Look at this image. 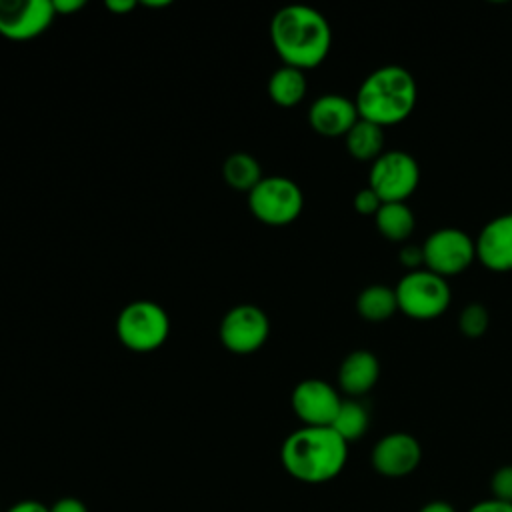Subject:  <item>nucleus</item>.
Wrapping results in <instances>:
<instances>
[{
	"instance_id": "nucleus-16",
	"label": "nucleus",
	"mask_w": 512,
	"mask_h": 512,
	"mask_svg": "<svg viewBox=\"0 0 512 512\" xmlns=\"http://www.w3.org/2000/svg\"><path fill=\"white\" fill-rule=\"evenodd\" d=\"M384 140V128L362 118H358V122L344 136L348 154L360 162L370 164L384 152Z\"/></svg>"
},
{
	"instance_id": "nucleus-9",
	"label": "nucleus",
	"mask_w": 512,
	"mask_h": 512,
	"mask_svg": "<svg viewBox=\"0 0 512 512\" xmlns=\"http://www.w3.org/2000/svg\"><path fill=\"white\" fill-rule=\"evenodd\" d=\"M270 334L266 312L254 304L230 308L220 322V340L232 354H252L264 346Z\"/></svg>"
},
{
	"instance_id": "nucleus-27",
	"label": "nucleus",
	"mask_w": 512,
	"mask_h": 512,
	"mask_svg": "<svg viewBox=\"0 0 512 512\" xmlns=\"http://www.w3.org/2000/svg\"><path fill=\"white\" fill-rule=\"evenodd\" d=\"M468 512H512V502H502L496 498H486L476 502Z\"/></svg>"
},
{
	"instance_id": "nucleus-25",
	"label": "nucleus",
	"mask_w": 512,
	"mask_h": 512,
	"mask_svg": "<svg viewBox=\"0 0 512 512\" xmlns=\"http://www.w3.org/2000/svg\"><path fill=\"white\" fill-rule=\"evenodd\" d=\"M398 260L404 268H408V272L418 270L420 264H424V254H422V246H414V244H406L400 248Z\"/></svg>"
},
{
	"instance_id": "nucleus-4",
	"label": "nucleus",
	"mask_w": 512,
	"mask_h": 512,
	"mask_svg": "<svg viewBox=\"0 0 512 512\" xmlns=\"http://www.w3.org/2000/svg\"><path fill=\"white\" fill-rule=\"evenodd\" d=\"M394 292L398 310L412 320H434L442 316L452 302L448 280L426 268L406 272L394 286Z\"/></svg>"
},
{
	"instance_id": "nucleus-5",
	"label": "nucleus",
	"mask_w": 512,
	"mask_h": 512,
	"mask_svg": "<svg viewBox=\"0 0 512 512\" xmlns=\"http://www.w3.org/2000/svg\"><path fill=\"white\" fill-rule=\"evenodd\" d=\"M168 334L170 318L152 300H134L116 318V336L132 352H152L166 342Z\"/></svg>"
},
{
	"instance_id": "nucleus-19",
	"label": "nucleus",
	"mask_w": 512,
	"mask_h": 512,
	"mask_svg": "<svg viewBox=\"0 0 512 512\" xmlns=\"http://www.w3.org/2000/svg\"><path fill=\"white\" fill-rule=\"evenodd\" d=\"M356 310L366 322H386L398 310V300L394 288L386 284L366 286L356 300Z\"/></svg>"
},
{
	"instance_id": "nucleus-14",
	"label": "nucleus",
	"mask_w": 512,
	"mask_h": 512,
	"mask_svg": "<svg viewBox=\"0 0 512 512\" xmlns=\"http://www.w3.org/2000/svg\"><path fill=\"white\" fill-rule=\"evenodd\" d=\"M358 118L360 116L354 100L342 94H322L312 102L308 110V122L312 130L328 138L346 136Z\"/></svg>"
},
{
	"instance_id": "nucleus-18",
	"label": "nucleus",
	"mask_w": 512,
	"mask_h": 512,
	"mask_svg": "<svg viewBox=\"0 0 512 512\" xmlns=\"http://www.w3.org/2000/svg\"><path fill=\"white\" fill-rule=\"evenodd\" d=\"M306 76L304 70L292 66H280L272 72L268 80V94L274 104L282 108H290L302 102L306 96Z\"/></svg>"
},
{
	"instance_id": "nucleus-13",
	"label": "nucleus",
	"mask_w": 512,
	"mask_h": 512,
	"mask_svg": "<svg viewBox=\"0 0 512 512\" xmlns=\"http://www.w3.org/2000/svg\"><path fill=\"white\" fill-rule=\"evenodd\" d=\"M476 242V258L492 272L512 270V212L484 224Z\"/></svg>"
},
{
	"instance_id": "nucleus-3",
	"label": "nucleus",
	"mask_w": 512,
	"mask_h": 512,
	"mask_svg": "<svg viewBox=\"0 0 512 512\" xmlns=\"http://www.w3.org/2000/svg\"><path fill=\"white\" fill-rule=\"evenodd\" d=\"M418 86L414 76L398 64H384L370 72L354 98L358 116L382 128L404 122L416 108Z\"/></svg>"
},
{
	"instance_id": "nucleus-29",
	"label": "nucleus",
	"mask_w": 512,
	"mask_h": 512,
	"mask_svg": "<svg viewBox=\"0 0 512 512\" xmlns=\"http://www.w3.org/2000/svg\"><path fill=\"white\" fill-rule=\"evenodd\" d=\"M84 6L82 0H54L52 8L56 14H72Z\"/></svg>"
},
{
	"instance_id": "nucleus-15",
	"label": "nucleus",
	"mask_w": 512,
	"mask_h": 512,
	"mask_svg": "<svg viewBox=\"0 0 512 512\" xmlns=\"http://www.w3.org/2000/svg\"><path fill=\"white\" fill-rule=\"evenodd\" d=\"M380 378V362L370 350H352L338 368V384L348 396L370 392Z\"/></svg>"
},
{
	"instance_id": "nucleus-2",
	"label": "nucleus",
	"mask_w": 512,
	"mask_h": 512,
	"mask_svg": "<svg viewBox=\"0 0 512 512\" xmlns=\"http://www.w3.org/2000/svg\"><path fill=\"white\" fill-rule=\"evenodd\" d=\"M284 470L304 482L322 484L336 478L348 460V444L330 426H302L280 448Z\"/></svg>"
},
{
	"instance_id": "nucleus-30",
	"label": "nucleus",
	"mask_w": 512,
	"mask_h": 512,
	"mask_svg": "<svg viewBox=\"0 0 512 512\" xmlns=\"http://www.w3.org/2000/svg\"><path fill=\"white\" fill-rule=\"evenodd\" d=\"M106 8L114 14H126L136 8V2L134 0H108Z\"/></svg>"
},
{
	"instance_id": "nucleus-6",
	"label": "nucleus",
	"mask_w": 512,
	"mask_h": 512,
	"mask_svg": "<svg viewBox=\"0 0 512 512\" xmlns=\"http://www.w3.org/2000/svg\"><path fill=\"white\" fill-rule=\"evenodd\" d=\"M250 212L268 226L292 224L302 208L304 194L300 186L286 176H264L248 192Z\"/></svg>"
},
{
	"instance_id": "nucleus-10",
	"label": "nucleus",
	"mask_w": 512,
	"mask_h": 512,
	"mask_svg": "<svg viewBox=\"0 0 512 512\" xmlns=\"http://www.w3.org/2000/svg\"><path fill=\"white\" fill-rule=\"evenodd\" d=\"M50 0H0V36L8 40H32L54 20Z\"/></svg>"
},
{
	"instance_id": "nucleus-22",
	"label": "nucleus",
	"mask_w": 512,
	"mask_h": 512,
	"mask_svg": "<svg viewBox=\"0 0 512 512\" xmlns=\"http://www.w3.org/2000/svg\"><path fill=\"white\" fill-rule=\"evenodd\" d=\"M488 322H490V316L486 306L480 302H470L466 308H462L458 316V330L462 332V336L476 340L486 334Z\"/></svg>"
},
{
	"instance_id": "nucleus-21",
	"label": "nucleus",
	"mask_w": 512,
	"mask_h": 512,
	"mask_svg": "<svg viewBox=\"0 0 512 512\" xmlns=\"http://www.w3.org/2000/svg\"><path fill=\"white\" fill-rule=\"evenodd\" d=\"M368 424H370V416H368V410L356 402V400H342L340 404V410L332 422V430L346 442H356L360 440L366 430H368Z\"/></svg>"
},
{
	"instance_id": "nucleus-12",
	"label": "nucleus",
	"mask_w": 512,
	"mask_h": 512,
	"mask_svg": "<svg viewBox=\"0 0 512 512\" xmlns=\"http://www.w3.org/2000/svg\"><path fill=\"white\" fill-rule=\"evenodd\" d=\"M370 460L380 476L402 478L418 468L422 460V448L412 434L390 432L374 444Z\"/></svg>"
},
{
	"instance_id": "nucleus-28",
	"label": "nucleus",
	"mask_w": 512,
	"mask_h": 512,
	"mask_svg": "<svg viewBox=\"0 0 512 512\" xmlns=\"http://www.w3.org/2000/svg\"><path fill=\"white\" fill-rule=\"evenodd\" d=\"M6 512H50L48 506H44L38 500H20L16 504H12Z\"/></svg>"
},
{
	"instance_id": "nucleus-31",
	"label": "nucleus",
	"mask_w": 512,
	"mask_h": 512,
	"mask_svg": "<svg viewBox=\"0 0 512 512\" xmlns=\"http://www.w3.org/2000/svg\"><path fill=\"white\" fill-rule=\"evenodd\" d=\"M418 512H456V508L446 500H430Z\"/></svg>"
},
{
	"instance_id": "nucleus-11",
	"label": "nucleus",
	"mask_w": 512,
	"mask_h": 512,
	"mask_svg": "<svg viewBox=\"0 0 512 512\" xmlns=\"http://www.w3.org/2000/svg\"><path fill=\"white\" fill-rule=\"evenodd\" d=\"M290 404L304 426H332L342 398L326 380L306 378L294 386Z\"/></svg>"
},
{
	"instance_id": "nucleus-7",
	"label": "nucleus",
	"mask_w": 512,
	"mask_h": 512,
	"mask_svg": "<svg viewBox=\"0 0 512 512\" xmlns=\"http://www.w3.org/2000/svg\"><path fill=\"white\" fill-rule=\"evenodd\" d=\"M420 166L404 150H386L370 164L368 186L386 202H406L418 188Z\"/></svg>"
},
{
	"instance_id": "nucleus-24",
	"label": "nucleus",
	"mask_w": 512,
	"mask_h": 512,
	"mask_svg": "<svg viewBox=\"0 0 512 512\" xmlns=\"http://www.w3.org/2000/svg\"><path fill=\"white\" fill-rule=\"evenodd\" d=\"M382 204L384 202L380 200V196L370 186L358 190L356 196H354V208L362 216H376V212L380 210Z\"/></svg>"
},
{
	"instance_id": "nucleus-23",
	"label": "nucleus",
	"mask_w": 512,
	"mask_h": 512,
	"mask_svg": "<svg viewBox=\"0 0 512 512\" xmlns=\"http://www.w3.org/2000/svg\"><path fill=\"white\" fill-rule=\"evenodd\" d=\"M490 492L496 500L512 502V464H504L494 470L490 478Z\"/></svg>"
},
{
	"instance_id": "nucleus-1",
	"label": "nucleus",
	"mask_w": 512,
	"mask_h": 512,
	"mask_svg": "<svg viewBox=\"0 0 512 512\" xmlns=\"http://www.w3.org/2000/svg\"><path fill=\"white\" fill-rule=\"evenodd\" d=\"M270 40L284 66L310 70L328 56L332 30L326 16L316 8L290 4L272 16Z\"/></svg>"
},
{
	"instance_id": "nucleus-17",
	"label": "nucleus",
	"mask_w": 512,
	"mask_h": 512,
	"mask_svg": "<svg viewBox=\"0 0 512 512\" xmlns=\"http://www.w3.org/2000/svg\"><path fill=\"white\" fill-rule=\"evenodd\" d=\"M378 232L390 242H404L412 236L416 218L406 202H386L374 216Z\"/></svg>"
},
{
	"instance_id": "nucleus-8",
	"label": "nucleus",
	"mask_w": 512,
	"mask_h": 512,
	"mask_svg": "<svg viewBox=\"0 0 512 512\" xmlns=\"http://www.w3.org/2000/svg\"><path fill=\"white\" fill-rule=\"evenodd\" d=\"M426 270L450 278L462 274L476 258V242L460 228H438L422 244Z\"/></svg>"
},
{
	"instance_id": "nucleus-26",
	"label": "nucleus",
	"mask_w": 512,
	"mask_h": 512,
	"mask_svg": "<svg viewBox=\"0 0 512 512\" xmlns=\"http://www.w3.org/2000/svg\"><path fill=\"white\" fill-rule=\"evenodd\" d=\"M48 510L50 512H88L86 504L74 496H64V498L56 500L52 506H48Z\"/></svg>"
},
{
	"instance_id": "nucleus-20",
	"label": "nucleus",
	"mask_w": 512,
	"mask_h": 512,
	"mask_svg": "<svg viewBox=\"0 0 512 512\" xmlns=\"http://www.w3.org/2000/svg\"><path fill=\"white\" fill-rule=\"evenodd\" d=\"M222 174H224V180L228 182V186H232L236 190H244V192H250L264 178L258 160L246 152L230 154L224 160Z\"/></svg>"
},
{
	"instance_id": "nucleus-32",
	"label": "nucleus",
	"mask_w": 512,
	"mask_h": 512,
	"mask_svg": "<svg viewBox=\"0 0 512 512\" xmlns=\"http://www.w3.org/2000/svg\"><path fill=\"white\" fill-rule=\"evenodd\" d=\"M170 2L162 0V2H144V6H152V8H158V6H168Z\"/></svg>"
}]
</instances>
